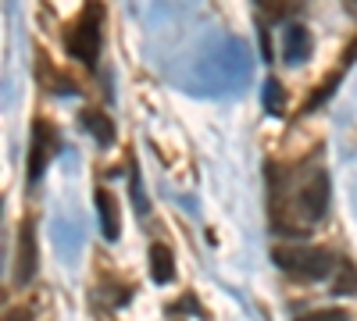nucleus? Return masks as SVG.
<instances>
[{
	"label": "nucleus",
	"instance_id": "f257e3e1",
	"mask_svg": "<svg viewBox=\"0 0 357 321\" xmlns=\"http://www.w3.org/2000/svg\"><path fill=\"white\" fill-rule=\"evenodd\" d=\"M272 260L289 272V275H301V279H333L336 268H340V257H333L329 250H321V246H304V243H282L272 250Z\"/></svg>",
	"mask_w": 357,
	"mask_h": 321
},
{
	"label": "nucleus",
	"instance_id": "f03ea898",
	"mask_svg": "<svg viewBox=\"0 0 357 321\" xmlns=\"http://www.w3.org/2000/svg\"><path fill=\"white\" fill-rule=\"evenodd\" d=\"M100 22H104V8L100 4H86L82 15L68 25V54L82 65H93L97 54H100Z\"/></svg>",
	"mask_w": 357,
	"mask_h": 321
},
{
	"label": "nucleus",
	"instance_id": "7ed1b4c3",
	"mask_svg": "<svg viewBox=\"0 0 357 321\" xmlns=\"http://www.w3.org/2000/svg\"><path fill=\"white\" fill-rule=\"evenodd\" d=\"M296 200H301V211L304 218L314 225L325 218V211H329V175L325 171H311L307 182L296 189Z\"/></svg>",
	"mask_w": 357,
	"mask_h": 321
},
{
	"label": "nucleus",
	"instance_id": "20e7f679",
	"mask_svg": "<svg viewBox=\"0 0 357 321\" xmlns=\"http://www.w3.org/2000/svg\"><path fill=\"white\" fill-rule=\"evenodd\" d=\"M54 147H57L54 125H50V122H36V125H33V150H29V182H36L40 175H43V168H47Z\"/></svg>",
	"mask_w": 357,
	"mask_h": 321
},
{
	"label": "nucleus",
	"instance_id": "39448f33",
	"mask_svg": "<svg viewBox=\"0 0 357 321\" xmlns=\"http://www.w3.org/2000/svg\"><path fill=\"white\" fill-rule=\"evenodd\" d=\"M36 228L33 221H22V232H18V253H15V282L25 285V282H33L36 275Z\"/></svg>",
	"mask_w": 357,
	"mask_h": 321
},
{
	"label": "nucleus",
	"instance_id": "423d86ee",
	"mask_svg": "<svg viewBox=\"0 0 357 321\" xmlns=\"http://www.w3.org/2000/svg\"><path fill=\"white\" fill-rule=\"evenodd\" d=\"M97 214L104 221V240H118V232H122V214H118V200L107 189H97Z\"/></svg>",
	"mask_w": 357,
	"mask_h": 321
},
{
	"label": "nucleus",
	"instance_id": "0eeeda50",
	"mask_svg": "<svg viewBox=\"0 0 357 321\" xmlns=\"http://www.w3.org/2000/svg\"><path fill=\"white\" fill-rule=\"evenodd\" d=\"M151 275H154V282H172L175 279V260H172V250L165 243L151 246Z\"/></svg>",
	"mask_w": 357,
	"mask_h": 321
},
{
	"label": "nucleus",
	"instance_id": "6e6552de",
	"mask_svg": "<svg viewBox=\"0 0 357 321\" xmlns=\"http://www.w3.org/2000/svg\"><path fill=\"white\" fill-rule=\"evenodd\" d=\"M82 125L93 132L104 147H107V143H114V125L107 122V114H100V111H82Z\"/></svg>",
	"mask_w": 357,
	"mask_h": 321
},
{
	"label": "nucleus",
	"instance_id": "1a4fd4ad",
	"mask_svg": "<svg viewBox=\"0 0 357 321\" xmlns=\"http://www.w3.org/2000/svg\"><path fill=\"white\" fill-rule=\"evenodd\" d=\"M333 289L336 293H357V268L350 260H340V268L333 275Z\"/></svg>",
	"mask_w": 357,
	"mask_h": 321
},
{
	"label": "nucleus",
	"instance_id": "9d476101",
	"mask_svg": "<svg viewBox=\"0 0 357 321\" xmlns=\"http://www.w3.org/2000/svg\"><path fill=\"white\" fill-rule=\"evenodd\" d=\"M304 54H307V36H304V29H289V50H286V57H289V61H301Z\"/></svg>",
	"mask_w": 357,
	"mask_h": 321
},
{
	"label": "nucleus",
	"instance_id": "9b49d317",
	"mask_svg": "<svg viewBox=\"0 0 357 321\" xmlns=\"http://www.w3.org/2000/svg\"><path fill=\"white\" fill-rule=\"evenodd\" d=\"M296 321H347V311L333 307V311H311L304 318H296Z\"/></svg>",
	"mask_w": 357,
	"mask_h": 321
}]
</instances>
